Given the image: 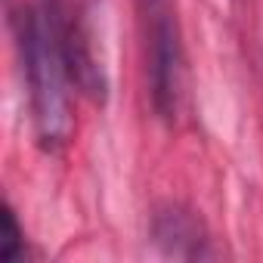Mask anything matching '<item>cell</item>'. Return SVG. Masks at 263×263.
I'll use <instances>...</instances> for the list:
<instances>
[{
  "mask_svg": "<svg viewBox=\"0 0 263 263\" xmlns=\"http://www.w3.org/2000/svg\"><path fill=\"white\" fill-rule=\"evenodd\" d=\"M19 50L31 90L34 130L44 149L59 152L74 130L68 84L71 71L65 62L62 37H59V13L56 0H34L19 16Z\"/></svg>",
  "mask_w": 263,
  "mask_h": 263,
  "instance_id": "cell-1",
  "label": "cell"
},
{
  "mask_svg": "<svg viewBox=\"0 0 263 263\" xmlns=\"http://www.w3.org/2000/svg\"><path fill=\"white\" fill-rule=\"evenodd\" d=\"M149 37V78L152 102L161 118H174L183 99V47L171 0H143Z\"/></svg>",
  "mask_w": 263,
  "mask_h": 263,
  "instance_id": "cell-2",
  "label": "cell"
},
{
  "mask_svg": "<svg viewBox=\"0 0 263 263\" xmlns=\"http://www.w3.org/2000/svg\"><path fill=\"white\" fill-rule=\"evenodd\" d=\"M155 241L164 254L171 257H183V260H198V257H211L208 251V235H204V226L201 220L180 208V204H167L155 214Z\"/></svg>",
  "mask_w": 263,
  "mask_h": 263,
  "instance_id": "cell-3",
  "label": "cell"
},
{
  "mask_svg": "<svg viewBox=\"0 0 263 263\" xmlns=\"http://www.w3.org/2000/svg\"><path fill=\"white\" fill-rule=\"evenodd\" d=\"M22 248H25V238H22V229L16 223V214L10 211V204L4 208V238H0V260L4 263H16L22 257Z\"/></svg>",
  "mask_w": 263,
  "mask_h": 263,
  "instance_id": "cell-4",
  "label": "cell"
}]
</instances>
